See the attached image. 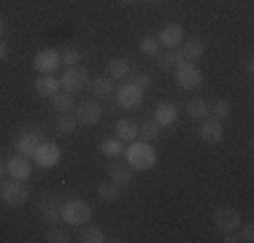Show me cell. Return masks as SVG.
I'll list each match as a JSON object with an SVG mask.
<instances>
[{
  "label": "cell",
  "mask_w": 254,
  "mask_h": 243,
  "mask_svg": "<svg viewBox=\"0 0 254 243\" xmlns=\"http://www.w3.org/2000/svg\"><path fill=\"white\" fill-rule=\"evenodd\" d=\"M122 154H125L127 165H130L132 170H149V168L157 165V151H154V146L146 143V141L127 143V149L122 151Z\"/></svg>",
  "instance_id": "obj_1"
},
{
  "label": "cell",
  "mask_w": 254,
  "mask_h": 243,
  "mask_svg": "<svg viewBox=\"0 0 254 243\" xmlns=\"http://www.w3.org/2000/svg\"><path fill=\"white\" fill-rule=\"evenodd\" d=\"M0 200H3L5 205H11V208H16V205H25L30 200V189L27 184L22 179H3L0 181Z\"/></svg>",
  "instance_id": "obj_2"
},
{
  "label": "cell",
  "mask_w": 254,
  "mask_h": 243,
  "mask_svg": "<svg viewBox=\"0 0 254 243\" xmlns=\"http://www.w3.org/2000/svg\"><path fill=\"white\" fill-rule=\"evenodd\" d=\"M92 216V205L87 200H65L63 203V222L70 227H84Z\"/></svg>",
  "instance_id": "obj_3"
},
{
  "label": "cell",
  "mask_w": 254,
  "mask_h": 243,
  "mask_svg": "<svg viewBox=\"0 0 254 243\" xmlns=\"http://www.w3.org/2000/svg\"><path fill=\"white\" fill-rule=\"evenodd\" d=\"M114 97H117V106L119 108H125V111H135V108L143 103V89L135 87L130 78H125V81H119Z\"/></svg>",
  "instance_id": "obj_4"
},
{
  "label": "cell",
  "mask_w": 254,
  "mask_h": 243,
  "mask_svg": "<svg viewBox=\"0 0 254 243\" xmlns=\"http://www.w3.org/2000/svg\"><path fill=\"white\" fill-rule=\"evenodd\" d=\"M87 87H89L87 68H81V65H68L65 73H63V78H60V89L76 95V92H81V89H87Z\"/></svg>",
  "instance_id": "obj_5"
},
{
  "label": "cell",
  "mask_w": 254,
  "mask_h": 243,
  "mask_svg": "<svg viewBox=\"0 0 254 243\" xmlns=\"http://www.w3.org/2000/svg\"><path fill=\"white\" fill-rule=\"evenodd\" d=\"M173 76H176V84L181 89H195L203 84V70L197 68L195 62H181L173 68Z\"/></svg>",
  "instance_id": "obj_6"
},
{
  "label": "cell",
  "mask_w": 254,
  "mask_h": 243,
  "mask_svg": "<svg viewBox=\"0 0 254 243\" xmlns=\"http://www.w3.org/2000/svg\"><path fill=\"white\" fill-rule=\"evenodd\" d=\"M41 141H46L44 132H41V127H27V130H22L19 135H16L14 151L16 154H25V157H33V151L38 149Z\"/></svg>",
  "instance_id": "obj_7"
},
{
  "label": "cell",
  "mask_w": 254,
  "mask_h": 243,
  "mask_svg": "<svg viewBox=\"0 0 254 243\" xmlns=\"http://www.w3.org/2000/svg\"><path fill=\"white\" fill-rule=\"evenodd\" d=\"M33 160H35V165H41V168H54L63 160V149L52 141H41L38 149L33 151Z\"/></svg>",
  "instance_id": "obj_8"
},
{
  "label": "cell",
  "mask_w": 254,
  "mask_h": 243,
  "mask_svg": "<svg viewBox=\"0 0 254 243\" xmlns=\"http://www.w3.org/2000/svg\"><path fill=\"white\" fill-rule=\"evenodd\" d=\"M214 224L219 233H238L241 227V214L235 208H230V205H222V208L214 211Z\"/></svg>",
  "instance_id": "obj_9"
},
{
  "label": "cell",
  "mask_w": 254,
  "mask_h": 243,
  "mask_svg": "<svg viewBox=\"0 0 254 243\" xmlns=\"http://www.w3.org/2000/svg\"><path fill=\"white\" fill-rule=\"evenodd\" d=\"M73 117L78 124H98V122L103 119V108L98 100H84L81 106L73 108Z\"/></svg>",
  "instance_id": "obj_10"
},
{
  "label": "cell",
  "mask_w": 254,
  "mask_h": 243,
  "mask_svg": "<svg viewBox=\"0 0 254 243\" xmlns=\"http://www.w3.org/2000/svg\"><path fill=\"white\" fill-rule=\"evenodd\" d=\"M197 138H200L203 143H222V138H225V127H222V122H219V119L205 117V119L200 122Z\"/></svg>",
  "instance_id": "obj_11"
},
{
  "label": "cell",
  "mask_w": 254,
  "mask_h": 243,
  "mask_svg": "<svg viewBox=\"0 0 254 243\" xmlns=\"http://www.w3.org/2000/svg\"><path fill=\"white\" fill-rule=\"evenodd\" d=\"M5 176L27 181L30 176H33V165H30V157H25V154H14V157H8V160H5Z\"/></svg>",
  "instance_id": "obj_12"
},
{
  "label": "cell",
  "mask_w": 254,
  "mask_h": 243,
  "mask_svg": "<svg viewBox=\"0 0 254 243\" xmlns=\"http://www.w3.org/2000/svg\"><path fill=\"white\" fill-rule=\"evenodd\" d=\"M108 179L114 181V184H119L125 189V186L132 184V168L127 165V160H119V157H114L111 162H108Z\"/></svg>",
  "instance_id": "obj_13"
},
{
  "label": "cell",
  "mask_w": 254,
  "mask_h": 243,
  "mask_svg": "<svg viewBox=\"0 0 254 243\" xmlns=\"http://www.w3.org/2000/svg\"><path fill=\"white\" fill-rule=\"evenodd\" d=\"M60 65H63V60H60L57 49H41V52L35 54V60H33V68L38 73H54Z\"/></svg>",
  "instance_id": "obj_14"
},
{
  "label": "cell",
  "mask_w": 254,
  "mask_h": 243,
  "mask_svg": "<svg viewBox=\"0 0 254 243\" xmlns=\"http://www.w3.org/2000/svg\"><path fill=\"white\" fill-rule=\"evenodd\" d=\"M160 127H171V124H176V119H179V106L173 100H162V103H157V108H154V117H152Z\"/></svg>",
  "instance_id": "obj_15"
},
{
  "label": "cell",
  "mask_w": 254,
  "mask_h": 243,
  "mask_svg": "<svg viewBox=\"0 0 254 243\" xmlns=\"http://www.w3.org/2000/svg\"><path fill=\"white\" fill-rule=\"evenodd\" d=\"M38 214L41 219H44L46 224H60L63 222V200H57V197H46L44 203L38 205Z\"/></svg>",
  "instance_id": "obj_16"
},
{
  "label": "cell",
  "mask_w": 254,
  "mask_h": 243,
  "mask_svg": "<svg viewBox=\"0 0 254 243\" xmlns=\"http://www.w3.org/2000/svg\"><path fill=\"white\" fill-rule=\"evenodd\" d=\"M35 95L38 97H52L60 92V78H54V73H38V78H35Z\"/></svg>",
  "instance_id": "obj_17"
},
{
  "label": "cell",
  "mask_w": 254,
  "mask_h": 243,
  "mask_svg": "<svg viewBox=\"0 0 254 243\" xmlns=\"http://www.w3.org/2000/svg\"><path fill=\"white\" fill-rule=\"evenodd\" d=\"M157 41H160L162 49H176V46H181V41H184V30H181L179 24H165V27L160 30V35H157Z\"/></svg>",
  "instance_id": "obj_18"
},
{
  "label": "cell",
  "mask_w": 254,
  "mask_h": 243,
  "mask_svg": "<svg viewBox=\"0 0 254 243\" xmlns=\"http://www.w3.org/2000/svg\"><path fill=\"white\" fill-rule=\"evenodd\" d=\"M132 70H135V68H132L130 60L114 57L111 62H108V78H111V81H125V78H130Z\"/></svg>",
  "instance_id": "obj_19"
},
{
  "label": "cell",
  "mask_w": 254,
  "mask_h": 243,
  "mask_svg": "<svg viewBox=\"0 0 254 243\" xmlns=\"http://www.w3.org/2000/svg\"><path fill=\"white\" fill-rule=\"evenodd\" d=\"M114 130H117V138H119L122 143H132V141H138V122H132L130 117L119 119L117 124H114Z\"/></svg>",
  "instance_id": "obj_20"
},
{
  "label": "cell",
  "mask_w": 254,
  "mask_h": 243,
  "mask_svg": "<svg viewBox=\"0 0 254 243\" xmlns=\"http://www.w3.org/2000/svg\"><path fill=\"white\" fill-rule=\"evenodd\" d=\"M181 62H187V60H184V54H181L179 46L176 49H165V52L157 54V65H160V70H173Z\"/></svg>",
  "instance_id": "obj_21"
},
{
  "label": "cell",
  "mask_w": 254,
  "mask_h": 243,
  "mask_svg": "<svg viewBox=\"0 0 254 243\" xmlns=\"http://www.w3.org/2000/svg\"><path fill=\"white\" fill-rule=\"evenodd\" d=\"M187 117L195 119V122H203L205 117H211V103L205 97H192L187 103Z\"/></svg>",
  "instance_id": "obj_22"
},
{
  "label": "cell",
  "mask_w": 254,
  "mask_h": 243,
  "mask_svg": "<svg viewBox=\"0 0 254 243\" xmlns=\"http://www.w3.org/2000/svg\"><path fill=\"white\" fill-rule=\"evenodd\" d=\"M181 54H184L187 62H197V60L205 54V44L200 38H190V41H181Z\"/></svg>",
  "instance_id": "obj_23"
},
{
  "label": "cell",
  "mask_w": 254,
  "mask_h": 243,
  "mask_svg": "<svg viewBox=\"0 0 254 243\" xmlns=\"http://www.w3.org/2000/svg\"><path fill=\"white\" fill-rule=\"evenodd\" d=\"M160 135H162V127L154 119H146L143 124H138V141L154 143V141H160Z\"/></svg>",
  "instance_id": "obj_24"
},
{
  "label": "cell",
  "mask_w": 254,
  "mask_h": 243,
  "mask_svg": "<svg viewBox=\"0 0 254 243\" xmlns=\"http://www.w3.org/2000/svg\"><path fill=\"white\" fill-rule=\"evenodd\" d=\"M89 92H92L95 97H108L114 92V81L108 76H98V78H89Z\"/></svg>",
  "instance_id": "obj_25"
},
{
  "label": "cell",
  "mask_w": 254,
  "mask_h": 243,
  "mask_svg": "<svg viewBox=\"0 0 254 243\" xmlns=\"http://www.w3.org/2000/svg\"><path fill=\"white\" fill-rule=\"evenodd\" d=\"M52 106H54V111H57V114H70L76 108V103H73V95H70V92L60 89V92L52 97Z\"/></svg>",
  "instance_id": "obj_26"
},
{
  "label": "cell",
  "mask_w": 254,
  "mask_h": 243,
  "mask_svg": "<svg viewBox=\"0 0 254 243\" xmlns=\"http://www.w3.org/2000/svg\"><path fill=\"white\" fill-rule=\"evenodd\" d=\"M119 194H122V186L114 184L111 179L103 181V184L98 186V197L103 200V203H114V200H119Z\"/></svg>",
  "instance_id": "obj_27"
},
{
  "label": "cell",
  "mask_w": 254,
  "mask_h": 243,
  "mask_svg": "<svg viewBox=\"0 0 254 243\" xmlns=\"http://www.w3.org/2000/svg\"><path fill=\"white\" fill-rule=\"evenodd\" d=\"M78 241L81 243H103V241H108V235L103 233L100 227H95V224H87V227L78 233Z\"/></svg>",
  "instance_id": "obj_28"
},
{
  "label": "cell",
  "mask_w": 254,
  "mask_h": 243,
  "mask_svg": "<svg viewBox=\"0 0 254 243\" xmlns=\"http://www.w3.org/2000/svg\"><path fill=\"white\" fill-rule=\"evenodd\" d=\"M100 151L108 157V160H114V157H119L125 151V143L119 141L117 135H114V138H103V141H100Z\"/></svg>",
  "instance_id": "obj_29"
},
{
  "label": "cell",
  "mask_w": 254,
  "mask_h": 243,
  "mask_svg": "<svg viewBox=\"0 0 254 243\" xmlns=\"http://www.w3.org/2000/svg\"><path fill=\"white\" fill-rule=\"evenodd\" d=\"M81 57H84V54L78 52L76 46H63V49H60V60H63V65H78V62H81Z\"/></svg>",
  "instance_id": "obj_30"
},
{
  "label": "cell",
  "mask_w": 254,
  "mask_h": 243,
  "mask_svg": "<svg viewBox=\"0 0 254 243\" xmlns=\"http://www.w3.org/2000/svg\"><path fill=\"white\" fill-rule=\"evenodd\" d=\"M138 49H141V54H146V57H157V54L162 52V46H160V41L152 38V35H146V38L138 44Z\"/></svg>",
  "instance_id": "obj_31"
},
{
  "label": "cell",
  "mask_w": 254,
  "mask_h": 243,
  "mask_svg": "<svg viewBox=\"0 0 254 243\" xmlns=\"http://www.w3.org/2000/svg\"><path fill=\"white\" fill-rule=\"evenodd\" d=\"M49 243H68L70 238H68V233H65L63 227H57V224H52L49 230H46V235H44Z\"/></svg>",
  "instance_id": "obj_32"
},
{
  "label": "cell",
  "mask_w": 254,
  "mask_h": 243,
  "mask_svg": "<svg viewBox=\"0 0 254 243\" xmlns=\"http://www.w3.org/2000/svg\"><path fill=\"white\" fill-rule=\"evenodd\" d=\"M76 124H78V122H76L73 114H60V117H57V130L60 132H73Z\"/></svg>",
  "instance_id": "obj_33"
},
{
  "label": "cell",
  "mask_w": 254,
  "mask_h": 243,
  "mask_svg": "<svg viewBox=\"0 0 254 243\" xmlns=\"http://www.w3.org/2000/svg\"><path fill=\"white\" fill-rule=\"evenodd\" d=\"M230 111H233V108H230V103L227 100H216L214 103V106H211V117H214V119H227L230 117Z\"/></svg>",
  "instance_id": "obj_34"
},
{
  "label": "cell",
  "mask_w": 254,
  "mask_h": 243,
  "mask_svg": "<svg viewBox=\"0 0 254 243\" xmlns=\"http://www.w3.org/2000/svg\"><path fill=\"white\" fill-rule=\"evenodd\" d=\"M130 76H132L130 81L135 84V87H141V89H146L149 84H152V73H146V70H132Z\"/></svg>",
  "instance_id": "obj_35"
},
{
  "label": "cell",
  "mask_w": 254,
  "mask_h": 243,
  "mask_svg": "<svg viewBox=\"0 0 254 243\" xmlns=\"http://www.w3.org/2000/svg\"><path fill=\"white\" fill-rule=\"evenodd\" d=\"M238 230H241V235H238L241 243H252L254 241V224L252 222H246L244 227H238Z\"/></svg>",
  "instance_id": "obj_36"
},
{
  "label": "cell",
  "mask_w": 254,
  "mask_h": 243,
  "mask_svg": "<svg viewBox=\"0 0 254 243\" xmlns=\"http://www.w3.org/2000/svg\"><path fill=\"white\" fill-rule=\"evenodd\" d=\"M8 54H11V46L0 38V62H5V60H8Z\"/></svg>",
  "instance_id": "obj_37"
},
{
  "label": "cell",
  "mask_w": 254,
  "mask_h": 243,
  "mask_svg": "<svg viewBox=\"0 0 254 243\" xmlns=\"http://www.w3.org/2000/svg\"><path fill=\"white\" fill-rule=\"evenodd\" d=\"M244 68H246V73H252V70H254V60H252V57H246Z\"/></svg>",
  "instance_id": "obj_38"
},
{
  "label": "cell",
  "mask_w": 254,
  "mask_h": 243,
  "mask_svg": "<svg viewBox=\"0 0 254 243\" xmlns=\"http://www.w3.org/2000/svg\"><path fill=\"white\" fill-rule=\"evenodd\" d=\"M3 179H5V162L0 160V181H3Z\"/></svg>",
  "instance_id": "obj_39"
},
{
  "label": "cell",
  "mask_w": 254,
  "mask_h": 243,
  "mask_svg": "<svg viewBox=\"0 0 254 243\" xmlns=\"http://www.w3.org/2000/svg\"><path fill=\"white\" fill-rule=\"evenodd\" d=\"M3 33H5V19L0 16V38H3Z\"/></svg>",
  "instance_id": "obj_40"
},
{
  "label": "cell",
  "mask_w": 254,
  "mask_h": 243,
  "mask_svg": "<svg viewBox=\"0 0 254 243\" xmlns=\"http://www.w3.org/2000/svg\"><path fill=\"white\" fill-rule=\"evenodd\" d=\"M119 3H125V5H132V3H138V0H119Z\"/></svg>",
  "instance_id": "obj_41"
},
{
  "label": "cell",
  "mask_w": 254,
  "mask_h": 243,
  "mask_svg": "<svg viewBox=\"0 0 254 243\" xmlns=\"http://www.w3.org/2000/svg\"><path fill=\"white\" fill-rule=\"evenodd\" d=\"M149 3H162V0H149Z\"/></svg>",
  "instance_id": "obj_42"
}]
</instances>
